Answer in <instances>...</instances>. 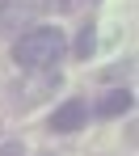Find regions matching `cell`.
<instances>
[{
    "label": "cell",
    "instance_id": "1",
    "mask_svg": "<svg viewBox=\"0 0 139 156\" xmlns=\"http://www.w3.org/2000/svg\"><path fill=\"white\" fill-rule=\"evenodd\" d=\"M63 30L59 26H30L17 42H13V63L21 72H47L55 68L59 55H63Z\"/></svg>",
    "mask_w": 139,
    "mask_h": 156
},
{
    "label": "cell",
    "instance_id": "2",
    "mask_svg": "<svg viewBox=\"0 0 139 156\" xmlns=\"http://www.w3.org/2000/svg\"><path fill=\"white\" fill-rule=\"evenodd\" d=\"M38 17V0H0V38L26 34Z\"/></svg>",
    "mask_w": 139,
    "mask_h": 156
},
{
    "label": "cell",
    "instance_id": "3",
    "mask_svg": "<svg viewBox=\"0 0 139 156\" xmlns=\"http://www.w3.org/2000/svg\"><path fill=\"white\" fill-rule=\"evenodd\" d=\"M84 122H89V105H84V101H63L55 114H51V131H59V135L80 131Z\"/></svg>",
    "mask_w": 139,
    "mask_h": 156
},
{
    "label": "cell",
    "instance_id": "4",
    "mask_svg": "<svg viewBox=\"0 0 139 156\" xmlns=\"http://www.w3.org/2000/svg\"><path fill=\"white\" fill-rule=\"evenodd\" d=\"M131 101H135V97H131L127 89H110V93L97 101V114H101V118H118V114L131 110Z\"/></svg>",
    "mask_w": 139,
    "mask_h": 156
},
{
    "label": "cell",
    "instance_id": "5",
    "mask_svg": "<svg viewBox=\"0 0 139 156\" xmlns=\"http://www.w3.org/2000/svg\"><path fill=\"white\" fill-rule=\"evenodd\" d=\"M93 51H97V30H93V26H84L80 34H76V59H89Z\"/></svg>",
    "mask_w": 139,
    "mask_h": 156
},
{
    "label": "cell",
    "instance_id": "6",
    "mask_svg": "<svg viewBox=\"0 0 139 156\" xmlns=\"http://www.w3.org/2000/svg\"><path fill=\"white\" fill-rule=\"evenodd\" d=\"M47 9H51V13H72L76 0H47Z\"/></svg>",
    "mask_w": 139,
    "mask_h": 156
},
{
    "label": "cell",
    "instance_id": "7",
    "mask_svg": "<svg viewBox=\"0 0 139 156\" xmlns=\"http://www.w3.org/2000/svg\"><path fill=\"white\" fill-rule=\"evenodd\" d=\"M106 76L118 80V76H127V63H114V68H106Z\"/></svg>",
    "mask_w": 139,
    "mask_h": 156
},
{
    "label": "cell",
    "instance_id": "8",
    "mask_svg": "<svg viewBox=\"0 0 139 156\" xmlns=\"http://www.w3.org/2000/svg\"><path fill=\"white\" fill-rule=\"evenodd\" d=\"M0 156H21V148H17V144H4V148H0Z\"/></svg>",
    "mask_w": 139,
    "mask_h": 156
}]
</instances>
